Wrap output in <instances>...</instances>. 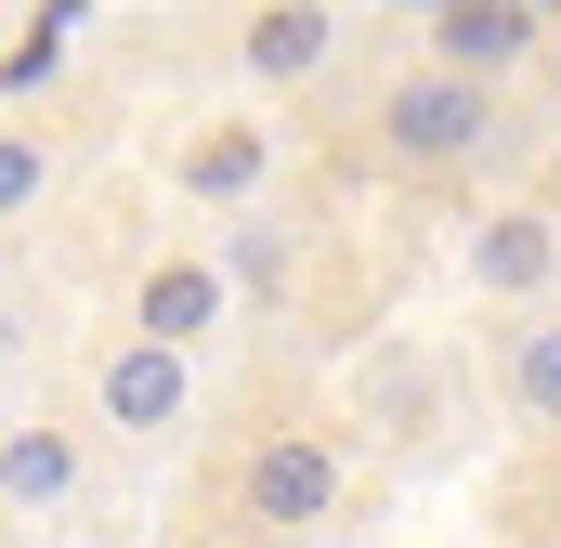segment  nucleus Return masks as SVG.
<instances>
[{
	"label": "nucleus",
	"mask_w": 561,
	"mask_h": 548,
	"mask_svg": "<svg viewBox=\"0 0 561 548\" xmlns=\"http://www.w3.org/2000/svg\"><path fill=\"white\" fill-rule=\"evenodd\" d=\"M496 144V92L444 79V66H392L379 79V157L392 170H470Z\"/></svg>",
	"instance_id": "obj_1"
},
{
	"label": "nucleus",
	"mask_w": 561,
	"mask_h": 548,
	"mask_svg": "<svg viewBox=\"0 0 561 548\" xmlns=\"http://www.w3.org/2000/svg\"><path fill=\"white\" fill-rule=\"evenodd\" d=\"M340 483H353V470H340V444H327V431H262V444H249V470H236V523H249V536H327V510H340Z\"/></svg>",
	"instance_id": "obj_2"
},
{
	"label": "nucleus",
	"mask_w": 561,
	"mask_h": 548,
	"mask_svg": "<svg viewBox=\"0 0 561 548\" xmlns=\"http://www.w3.org/2000/svg\"><path fill=\"white\" fill-rule=\"evenodd\" d=\"M536 53H549V13H536V0H431V13H419V66L470 79V92L523 79Z\"/></svg>",
	"instance_id": "obj_3"
},
{
	"label": "nucleus",
	"mask_w": 561,
	"mask_h": 548,
	"mask_svg": "<svg viewBox=\"0 0 561 548\" xmlns=\"http://www.w3.org/2000/svg\"><path fill=\"white\" fill-rule=\"evenodd\" d=\"M92 418H105L118 444H170V431L196 418V353H157V340H118V353L92 366Z\"/></svg>",
	"instance_id": "obj_4"
},
{
	"label": "nucleus",
	"mask_w": 561,
	"mask_h": 548,
	"mask_svg": "<svg viewBox=\"0 0 561 548\" xmlns=\"http://www.w3.org/2000/svg\"><path fill=\"white\" fill-rule=\"evenodd\" d=\"M170 183H183L196 209H262V196H275V118H209V132H183Z\"/></svg>",
	"instance_id": "obj_5"
},
{
	"label": "nucleus",
	"mask_w": 561,
	"mask_h": 548,
	"mask_svg": "<svg viewBox=\"0 0 561 548\" xmlns=\"http://www.w3.org/2000/svg\"><path fill=\"white\" fill-rule=\"evenodd\" d=\"M222 262L209 249H170V262H144V287H131V340H157V353H196L209 327H222Z\"/></svg>",
	"instance_id": "obj_6"
},
{
	"label": "nucleus",
	"mask_w": 561,
	"mask_h": 548,
	"mask_svg": "<svg viewBox=\"0 0 561 548\" xmlns=\"http://www.w3.org/2000/svg\"><path fill=\"white\" fill-rule=\"evenodd\" d=\"M561 274V209H483L470 222V287L483 300H549Z\"/></svg>",
	"instance_id": "obj_7"
},
{
	"label": "nucleus",
	"mask_w": 561,
	"mask_h": 548,
	"mask_svg": "<svg viewBox=\"0 0 561 548\" xmlns=\"http://www.w3.org/2000/svg\"><path fill=\"white\" fill-rule=\"evenodd\" d=\"M79 483H92V457H79V431H66V418L0 431V510H79Z\"/></svg>",
	"instance_id": "obj_8"
},
{
	"label": "nucleus",
	"mask_w": 561,
	"mask_h": 548,
	"mask_svg": "<svg viewBox=\"0 0 561 548\" xmlns=\"http://www.w3.org/2000/svg\"><path fill=\"white\" fill-rule=\"evenodd\" d=\"M340 53V13H236V79H262V92H300L313 66Z\"/></svg>",
	"instance_id": "obj_9"
},
{
	"label": "nucleus",
	"mask_w": 561,
	"mask_h": 548,
	"mask_svg": "<svg viewBox=\"0 0 561 548\" xmlns=\"http://www.w3.org/2000/svg\"><path fill=\"white\" fill-rule=\"evenodd\" d=\"M510 406L536 418V431H561V313H536V327L510 340Z\"/></svg>",
	"instance_id": "obj_10"
},
{
	"label": "nucleus",
	"mask_w": 561,
	"mask_h": 548,
	"mask_svg": "<svg viewBox=\"0 0 561 548\" xmlns=\"http://www.w3.org/2000/svg\"><path fill=\"white\" fill-rule=\"evenodd\" d=\"M39 196H53V144H39V132H13V118H0V222H26Z\"/></svg>",
	"instance_id": "obj_11"
},
{
	"label": "nucleus",
	"mask_w": 561,
	"mask_h": 548,
	"mask_svg": "<svg viewBox=\"0 0 561 548\" xmlns=\"http://www.w3.org/2000/svg\"><path fill=\"white\" fill-rule=\"evenodd\" d=\"M222 287H249V300H287V236H275V222H236V249H222Z\"/></svg>",
	"instance_id": "obj_12"
},
{
	"label": "nucleus",
	"mask_w": 561,
	"mask_h": 548,
	"mask_svg": "<svg viewBox=\"0 0 561 548\" xmlns=\"http://www.w3.org/2000/svg\"><path fill=\"white\" fill-rule=\"evenodd\" d=\"M549 66H561V13H549Z\"/></svg>",
	"instance_id": "obj_13"
}]
</instances>
